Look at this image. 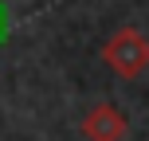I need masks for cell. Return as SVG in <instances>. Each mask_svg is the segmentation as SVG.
<instances>
[{"label": "cell", "mask_w": 149, "mask_h": 141, "mask_svg": "<svg viewBox=\"0 0 149 141\" xmlns=\"http://www.w3.org/2000/svg\"><path fill=\"white\" fill-rule=\"evenodd\" d=\"M102 63L118 74V78L145 74V67H149V35L137 31V28H118L102 43Z\"/></svg>", "instance_id": "obj_1"}, {"label": "cell", "mask_w": 149, "mask_h": 141, "mask_svg": "<svg viewBox=\"0 0 149 141\" xmlns=\"http://www.w3.org/2000/svg\"><path fill=\"white\" fill-rule=\"evenodd\" d=\"M79 129H82L86 141H126L130 122H126V114H122L114 102H94L86 110V118H82Z\"/></svg>", "instance_id": "obj_2"}]
</instances>
